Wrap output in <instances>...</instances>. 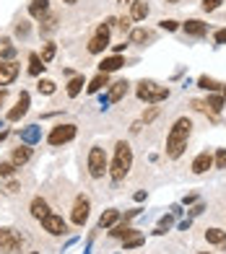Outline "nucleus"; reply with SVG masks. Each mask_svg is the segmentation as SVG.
Segmentation results:
<instances>
[{
  "instance_id": "obj_8",
  "label": "nucleus",
  "mask_w": 226,
  "mask_h": 254,
  "mask_svg": "<svg viewBox=\"0 0 226 254\" xmlns=\"http://www.w3.org/2000/svg\"><path fill=\"white\" fill-rule=\"evenodd\" d=\"M42 226H44V231H47V234H52V236H63L65 231H68V223L63 221V215H55V213H50L47 218H42Z\"/></svg>"
},
{
  "instance_id": "obj_27",
  "label": "nucleus",
  "mask_w": 226,
  "mask_h": 254,
  "mask_svg": "<svg viewBox=\"0 0 226 254\" xmlns=\"http://www.w3.org/2000/svg\"><path fill=\"white\" fill-rule=\"evenodd\" d=\"M31 158V148H16L13 151V166H21V164H26V161Z\"/></svg>"
},
{
  "instance_id": "obj_39",
  "label": "nucleus",
  "mask_w": 226,
  "mask_h": 254,
  "mask_svg": "<svg viewBox=\"0 0 226 254\" xmlns=\"http://www.w3.org/2000/svg\"><path fill=\"white\" fill-rule=\"evenodd\" d=\"M221 5V0H203V8L206 10H216Z\"/></svg>"
},
{
  "instance_id": "obj_3",
  "label": "nucleus",
  "mask_w": 226,
  "mask_h": 254,
  "mask_svg": "<svg viewBox=\"0 0 226 254\" xmlns=\"http://www.w3.org/2000/svg\"><path fill=\"white\" fill-rule=\"evenodd\" d=\"M138 99L146 101V104H159V101L169 99V88L156 86V83H151V80H143V83L138 86Z\"/></svg>"
},
{
  "instance_id": "obj_49",
  "label": "nucleus",
  "mask_w": 226,
  "mask_h": 254,
  "mask_svg": "<svg viewBox=\"0 0 226 254\" xmlns=\"http://www.w3.org/2000/svg\"><path fill=\"white\" fill-rule=\"evenodd\" d=\"M224 96H226V86H224Z\"/></svg>"
},
{
  "instance_id": "obj_48",
  "label": "nucleus",
  "mask_w": 226,
  "mask_h": 254,
  "mask_svg": "<svg viewBox=\"0 0 226 254\" xmlns=\"http://www.w3.org/2000/svg\"><path fill=\"white\" fill-rule=\"evenodd\" d=\"M166 3H179V0H166Z\"/></svg>"
},
{
  "instance_id": "obj_2",
  "label": "nucleus",
  "mask_w": 226,
  "mask_h": 254,
  "mask_svg": "<svg viewBox=\"0 0 226 254\" xmlns=\"http://www.w3.org/2000/svg\"><path fill=\"white\" fill-rule=\"evenodd\" d=\"M130 166H133V151H130V145L125 140H120L115 145V158H112V164H109V177L112 182H122L128 174H130Z\"/></svg>"
},
{
  "instance_id": "obj_25",
  "label": "nucleus",
  "mask_w": 226,
  "mask_h": 254,
  "mask_svg": "<svg viewBox=\"0 0 226 254\" xmlns=\"http://www.w3.org/2000/svg\"><path fill=\"white\" fill-rule=\"evenodd\" d=\"M117 218H120V213H117V210H107V213H101V218H99V228H109V226H115V223H117Z\"/></svg>"
},
{
  "instance_id": "obj_10",
  "label": "nucleus",
  "mask_w": 226,
  "mask_h": 254,
  "mask_svg": "<svg viewBox=\"0 0 226 254\" xmlns=\"http://www.w3.org/2000/svg\"><path fill=\"white\" fill-rule=\"evenodd\" d=\"M16 75H18V65L13 60H0V86L13 83Z\"/></svg>"
},
{
  "instance_id": "obj_34",
  "label": "nucleus",
  "mask_w": 226,
  "mask_h": 254,
  "mask_svg": "<svg viewBox=\"0 0 226 254\" xmlns=\"http://www.w3.org/2000/svg\"><path fill=\"white\" fill-rule=\"evenodd\" d=\"M42 34H50V31H55V29H58V18H55V16H50L47 21H42Z\"/></svg>"
},
{
  "instance_id": "obj_33",
  "label": "nucleus",
  "mask_w": 226,
  "mask_h": 254,
  "mask_svg": "<svg viewBox=\"0 0 226 254\" xmlns=\"http://www.w3.org/2000/svg\"><path fill=\"white\" fill-rule=\"evenodd\" d=\"M122 241H125V249H135V247H141L146 239H143L141 234H133V236H128V239H122Z\"/></svg>"
},
{
  "instance_id": "obj_29",
  "label": "nucleus",
  "mask_w": 226,
  "mask_h": 254,
  "mask_svg": "<svg viewBox=\"0 0 226 254\" xmlns=\"http://www.w3.org/2000/svg\"><path fill=\"white\" fill-rule=\"evenodd\" d=\"M146 39H149V31L146 29H133L130 31V44H143Z\"/></svg>"
},
{
  "instance_id": "obj_28",
  "label": "nucleus",
  "mask_w": 226,
  "mask_h": 254,
  "mask_svg": "<svg viewBox=\"0 0 226 254\" xmlns=\"http://www.w3.org/2000/svg\"><path fill=\"white\" fill-rule=\"evenodd\" d=\"M198 86L206 88V91H219V88H221V83H216V80L208 78V75H200V78H198Z\"/></svg>"
},
{
  "instance_id": "obj_17",
  "label": "nucleus",
  "mask_w": 226,
  "mask_h": 254,
  "mask_svg": "<svg viewBox=\"0 0 226 254\" xmlns=\"http://www.w3.org/2000/svg\"><path fill=\"white\" fill-rule=\"evenodd\" d=\"M211 166H213L211 153H200V156H195V161H193V171H195V174H206Z\"/></svg>"
},
{
  "instance_id": "obj_22",
  "label": "nucleus",
  "mask_w": 226,
  "mask_h": 254,
  "mask_svg": "<svg viewBox=\"0 0 226 254\" xmlns=\"http://www.w3.org/2000/svg\"><path fill=\"white\" fill-rule=\"evenodd\" d=\"M83 83H86V80H83V75H75V78H71V83H68V96H71V99H75V96L83 91Z\"/></svg>"
},
{
  "instance_id": "obj_12",
  "label": "nucleus",
  "mask_w": 226,
  "mask_h": 254,
  "mask_svg": "<svg viewBox=\"0 0 226 254\" xmlns=\"http://www.w3.org/2000/svg\"><path fill=\"white\" fill-rule=\"evenodd\" d=\"M29 101H31V96H29L26 91H24V94L18 96L16 107H13V109L8 112V122H16V120H21V117H24V114L29 112Z\"/></svg>"
},
{
  "instance_id": "obj_1",
  "label": "nucleus",
  "mask_w": 226,
  "mask_h": 254,
  "mask_svg": "<svg viewBox=\"0 0 226 254\" xmlns=\"http://www.w3.org/2000/svg\"><path fill=\"white\" fill-rule=\"evenodd\" d=\"M190 130H193V122H190L187 117H179L172 125V130H169V135H166V156L169 158H179L185 153Z\"/></svg>"
},
{
  "instance_id": "obj_9",
  "label": "nucleus",
  "mask_w": 226,
  "mask_h": 254,
  "mask_svg": "<svg viewBox=\"0 0 226 254\" xmlns=\"http://www.w3.org/2000/svg\"><path fill=\"white\" fill-rule=\"evenodd\" d=\"M128 94V80H117V83H112V88H109V94L107 96H101V107H109V104H115V101H120L122 96Z\"/></svg>"
},
{
  "instance_id": "obj_7",
  "label": "nucleus",
  "mask_w": 226,
  "mask_h": 254,
  "mask_svg": "<svg viewBox=\"0 0 226 254\" xmlns=\"http://www.w3.org/2000/svg\"><path fill=\"white\" fill-rule=\"evenodd\" d=\"M75 137V125H58L55 130L50 132V145H63V143H68V140H73Z\"/></svg>"
},
{
  "instance_id": "obj_41",
  "label": "nucleus",
  "mask_w": 226,
  "mask_h": 254,
  "mask_svg": "<svg viewBox=\"0 0 226 254\" xmlns=\"http://www.w3.org/2000/svg\"><path fill=\"white\" fill-rule=\"evenodd\" d=\"M216 42H219V44H226V29L216 31Z\"/></svg>"
},
{
  "instance_id": "obj_14",
  "label": "nucleus",
  "mask_w": 226,
  "mask_h": 254,
  "mask_svg": "<svg viewBox=\"0 0 226 254\" xmlns=\"http://www.w3.org/2000/svg\"><path fill=\"white\" fill-rule=\"evenodd\" d=\"M125 65V60H122L120 55H115V57H107V60H101L99 63V73H115V70H120V67Z\"/></svg>"
},
{
  "instance_id": "obj_15",
  "label": "nucleus",
  "mask_w": 226,
  "mask_h": 254,
  "mask_svg": "<svg viewBox=\"0 0 226 254\" xmlns=\"http://www.w3.org/2000/svg\"><path fill=\"white\" fill-rule=\"evenodd\" d=\"M190 37H206L208 34V26L203 24V21H198V18H190V21H185V26H182Z\"/></svg>"
},
{
  "instance_id": "obj_44",
  "label": "nucleus",
  "mask_w": 226,
  "mask_h": 254,
  "mask_svg": "<svg viewBox=\"0 0 226 254\" xmlns=\"http://www.w3.org/2000/svg\"><path fill=\"white\" fill-rule=\"evenodd\" d=\"M156 114H159V112H156V109H151L149 114H146V122H151V120H156Z\"/></svg>"
},
{
  "instance_id": "obj_6",
  "label": "nucleus",
  "mask_w": 226,
  "mask_h": 254,
  "mask_svg": "<svg viewBox=\"0 0 226 254\" xmlns=\"http://www.w3.org/2000/svg\"><path fill=\"white\" fill-rule=\"evenodd\" d=\"M107 47H109V24H101L96 29V34L91 37V42H88V52L99 55V52H104Z\"/></svg>"
},
{
  "instance_id": "obj_32",
  "label": "nucleus",
  "mask_w": 226,
  "mask_h": 254,
  "mask_svg": "<svg viewBox=\"0 0 226 254\" xmlns=\"http://www.w3.org/2000/svg\"><path fill=\"white\" fill-rule=\"evenodd\" d=\"M39 94H44V96H52L55 94V83H52V80H47V78H44V80H39Z\"/></svg>"
},
{
  "instance_id": "obj_18",
  "label": "nucleus",
  "mask_w": 226,
  "mask_h": 254,
  "mask_svg": "<svg viewBox=\"0 0 226 254\" xmlns=\"http://www.w3.org/2000/svg\"><path fill=\"white\" fill-rule=\"evenodd\" d=\"M146 16H149V3H143V0H133L130 18H133V21H143Z\"/></svg>"
},
{
  "instance_id": "obj_23",
  "label": "nucleus",
  "mask_w": 226,
  "mask_h": 254,
  "mask_svg": "<svg viewBox=\"0 0 226 254\" xmlns=\"http://www.w3.org/2000/svg\"><path fill=\"white\" fill-rule=\"evenodd\" d=\"M42 70H44V63H42V57H39L37 52H31V55H29V73H31V75H39Z\"/></svg>"
},
{
  "instance_id": "obj_42",
  "label": "nucleus",
  "mask_w": 226,
  "mask_h": 254,
  "mask_svg": "<svg viewBox=\"0 0 226 254\" xmlns=\"http://www.w3.org/2000/svg\"><path fill=\"white\" fill-rule=\"evenodd\" d=\"M130 21H133V18H122V21H120V29L128 31V29H130Z\"/></svg>"
},
{
  "instance_id": "obj_13",
  "label": "nucleus",
  "mask_w": 226,
  "mask_h": 254,
  "mask_svg": "<svg viewBox=\"0 0 226 254\" xmlns=\"http://www.w3.org/2000/svg\"><path fill=\"white\" fill-rule=\"evenodd\" d=\"M47 13H50V0H31V3H29V16L31 18L42 21Z\"/></svg>"
},
{
  "instance_id": "obj_40",
  "label": "nucleus",
  "mask_w": 226,
  "mask_h": 254,
  "mask_svg": "<svg viewBox=\"0 0 226 254\" xmlns=\"http://www.w3.org/2000/svg\"><path fill=\"white\" fill-rule=\"evenodd\" d=\"M172 223H174V218H172V215H164V218H161V223H159V228H164V231H166Z\"/></svg>"
},
{
  "instance_id": "obj_37",
  "label": "nucleus",
  "mask_w": 226,
  "mask_h": 254,
  "mask_svg": "<svg viewBox=\"0 0 226 254\" xmlns=\"http://www.w3.org/2000/svg\"><path fill=\"white\" fill-rule=\"evenodd\" d=\"M161 29H166V31H177L179 24H177V21H172V18H164V21H161Z\"/></svg>"
},
{
  "instance_id": "obj_21",
  "label": "nucleus",
  "mask_w": 226,
  "mask_h": 254,
  "mask_svg": "<svg viewBox=\"0 0 226 254\" xmlns=\"http://www.w3.org/2000/svg\"><path fill=\"white\" fill-rule=\"evenodd\" d=\"M104 86H109V75H107V73H99L91 83H88V94H99Z\"/></svg>"
},
{
  "instance_id": "obj_47",
  "label": "nucleus",
  "mask_w": 226,
  "mask_h": 254,
  "mask_svg": "<svg viewBox=\"0 0 226 254\" xmlns=\"http://www.w3.org/2000/svg\"><path fill=\"white\" fill-rule=\"evenodd\" d=\"M63 3H68V5H73V3H78V0H63Z\"/></svg>"
},
{
  "instance_id": "obj_11",
  "label": "nucleus",
  "mask_w": 226,
  "mask_h": 254,
  "mask_svg": "<svg viewBox=\"0 0 226 254\" xmlns=\"http://www.w3.org/2000/svg\"><path fill=\"white\" fill-rule=\"evenodd\" d=\"M88 207H91V205H88V200L81 194V197L75 200V205H73V215H71V221H73L75 226H83V223H86V218H88Z\"/></svg>"
},
{
  "instance_id": "obj_45",
  "label": "nucleus",
  "mask_w": 226,
  "mask_h": 254,
  "mask_svg": "<svg viewBox=\"0 0 226 254\" xmlns=\"http://www.w3.org/2000/svg\"><path fill=\"white\" fill-rule=\"evenodd\" d=\"M146 200V192H135V202H143Z\"/></svg>"
},
{
  "instance_id": "obj_26",
  "label": "nucleus",
  "mask_w": 226,
  "mask_h": 254,
  "mask_svg": "<svg viewBox=\"0 0 226 254\" xmlns=\"http://www.w3.org/2000/svg\"><path fill=\"white\" fill-rule=\"evenodd\" d=\"M109 234L115 236V239H128V236H133V234H135V231H133V228L128 226V221H125V223H117L115 228L109 231Z\"/></svg>"
},
{
  "instance_id": "obj_16",
  "label": "nucleus",
  "mask_w": 226,
  "mask_h": 254,
  "mask_svg": "<svg viewBox=\"0 0 226 254\" xmlns=\"http://www.w3.org/2000/svg\"><path fill=\"white\" fill-rule=\"evenodd\" d=\"M31 215L37 218V221H42V218H47V215H50V205H47V200L34 197V200H31Z\"/></svg>"
},
{
  "instance_id": "obj_35",
  "label": "nucleus",
  "mask_w": 226,
  "mask_h": 254,
  "mask_svg": "<svg viewBox=\"0 0 226 254\" xmlns=\"http://www.w3.org/2000/svg\"><path fill=\"white\" fill-rule=\"evenodd\" d=\"M13 161H3V164H0V177H10L13 174Z\"/></svg>"
},
{
  "instance_id": "obj_51",
  "label": "nucleus",
  "mask_w": 226,
  "mask_h": 254,
  "mask_svg": "<svg viewBox=\"0 0 226 254\" xmlns=\"http://www.w3.org/2000/svg\"><path fill=\"white\" fill-rule=\"evenodd\" d=\"M120 3H125V0H120Z\"/></svg>"
},
{
  "instance_id": "obj_19",
  "label": "nucleus",
  "mask_w": 226,
  "mask_h": 254,
  "mask_svg": "<svg viewBox=\"0 0 226 254\" xmlns=\"http://www.w3.org/2000/svg\"><path fill=\"white\" fill-rule=\"evenodd\" d=\"M42 137V130L37 125H31V127H24V130H21V140H24L26 145H34Z\"/></svg>"
},
{
  "instance_id": "obj_52",
  "label": "nucleus",
  "mask_w": 226,
  "mask_h": 254,
  "mask_svg": "<svg viewBox=\"0 0 226 254\" xmlns=\"http://www.w3.org/2000/svg\"><path fill=\"white\" fill-rule=\"evenodd\" d=\"M31 254H37V252H31Z\"/></svg>"
},
{
  "instance_id": "obj_43",
  "label": "nucleus",
  "mask_w": 226,
  "mask_h": 254,
  "mask_svg": "<svg viewBox=\"0 0 226 254\" xmlns=\"http://www.w3.org/2000/svg\"><path fill=\"white\" fill-rule=\"evenodd\" d=\"M5 190H8L10 194H13V192L18 190V182H8V187H5Z\"/></svg>"
},
{
  "instance_id": "obj_46",
  "label": "nucleus",
  "mask_w": 226,
  "mask_h": 254,
  "mask_svg": "<svg viewBox=\"0 0 226 254\" xmlns=\"http://www.w3.org/2000/svg\"><path fill=\"white\" fill-rule=\"evenodd\" d=\"M5 101V91H0V104H3Z\"/></svg>"
},
{
  "instance_id": "obj_31",
  "label": "nucleus",
  "mask_w": 226,
  "mask_h": 254,
  "mask_svg": "<svg viewBox=\"0 0 226 254\" xmlns=\"http://www.w3.org/2000/svg\"><path fill=\"white\" fill-rule=\"evenodd\" d=\"M55 52H58V47H55L52 42H47V44H44V50H42V63H52Z\"/></svg>"
},
{
  "instance_id": "obj_24",
  "label": "nucleus",
  "mask_w": 226,
  "mask_h": 254,
  "mask_svg": "<svg viewBox=\"0 0 226 254\" xmlns=\"http://www.w3.org/2000/svg\"><path fill=\"white\" fill-rule=\"evenodd\" d=\"M206 239L211 241V244H226V231H221V228H208V231H206Z\"/></svg>"
},
{
  "instance_id": "obj_5",
  "label": "nucleus",
  "mask_w": 226,
  "mask_h": 254,
  "mask_svg": "<svg viewBox=\"0 0 226 254\" xmlns=\"http://www.w3.org/2000/svg\"><path fill=\"white\" fill-rule=\"evenodd\" d=\"M21 244H24V236L21 234H16L13 228H0V252L13 254L21 249Z\"/></svg>"
},
{
  "instance_id": "obj_36",
  "label": "nucleus",
  "mask_w": 226,
  "mask_h": 254,
  "mask_svg": "<svg viewBox=\"0 0 226 254\" xmlns=\"http://www.w3.org/2000/svg\"><path fill=\"white\" fill-rule=\"evenodd\" d=\"M213 164H216V169H226V148H221V151L216 153V161H213Z\"/></svg>"
},
{
  "instance_id": "obj_30",
  "label": "nucleus",
  "mask_w": 226,
  "mask_h": 254,
  "mask_svg": "<svg viewBox=\"0 0 226 254\" xmlns=\"http://www.w3.org/2000/svg\"><path fill=\"white\" fill-rule=\"evenodd\" d=\"M206 109H211L213 114H219V112L224 109V96H211L208 104H206Z\"/></svg>"
},
{
  "instance_id": "obj_20",
  "label": "nucleus",
  "mask_w": 226,
  "mask_h": 254,
  "mask_svg": "<svg viewBox=\"0 0 226 254\" xmlns=\"http://www.w3.org/2000/svg\"><path fill=\"white\" fill-rule=\"evenodd\" d=\"M16 57V47H13V42H10L8 37L0 39V60H13Z\"/></svg>"
},
{
  "instance_id": "obj_4",
  "label": "nucleus",
  "mask_w": 226,
  "mask_h": 254,
  "mask_svg": "<svg viewBox=\"0 0 226 254\" xmlns=\"http://www.w3.org/2000/svg\"><path fill=\"white\" fill-rule=\"evenodd\" d=\"M88 171H91L94 179H101L107 174V156H104V148L94 145L91 151H88Z\"/></svg>"
},
{
  "instance_id": "obj_38",
  "label": "nucleus",
  "mask_w": 226,
  "mask_h": 254,
  "mask_svg": "<svg viewBox=\"0 0 226 254\" xmlns=\"http://www.w3.org/2000/svg\"><path fill=\"white\" fill-rule=\"evenodd\" d=\"M16 34H18V37H29V24H26V21H21V24L16 26Z\"/></svg>"
},
{
  "instance_id": "obj_50",
  "label": "nucleus",
  "mask_w": 226,
  "mask_h": 254,
  "mask_svg": "<svg viewBox=\"0 0 226 254\" xmlns=\"http://www.w3.org/2000/svg\"><path fill=\"white\" fill-rule=\"evenodd\" d=\"M200 254H211V252H200Z\"/></svg>"
}]
</instances>
